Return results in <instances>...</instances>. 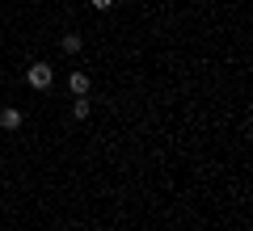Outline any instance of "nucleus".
I'll return each instance as SVG.
<instances>
[{
	"label": "nucleus",
	"instance_id": "39448f33",
	"mask_svg": "<svg viewBox=\"0 0 253 231\" xmlns=\"http://www.w3.org/2000/svg\"><path fill=\"white\" fill-rule=\"evenodd\" d=\"M72 114H76V118H81V122H84V118H89V114H93V105H89V101H84V97H81V101H76V105H72Z\"/></svg>",
	"mask_w": 253,
	"mask_h": 231
},
{
	"label": "nucleus",
	"instance_id": "7ed1b4c3",
	"mask_svg": "<svg viewBox=\"0 0 253 231\" xmlns=\"http://www.w3.org/2000/svg\"><path fill=\"white\" fill-rule=\"evenodd\" d=\"M68 89H72L76 97H84V93H89V76H84V71H72V80H68Z\"/></svg>",
	"mask_w": 253,
	"mask_h": 231
},
{
	"label": "nucleus",
	"instance_id": "f257e3e1",
	"mask_svg": "<svg viewBox=\"0 0 253 231\" xmlns=\"http://www.w3.org/2000/svg\"><path fill=\"white\" fill-rule=\"evenodd\" d=\"M26 80H30V89H51V80H55L51 63H30V67H26Z\"/></svg>",
	"mask_w": 253,
	"mask_h": 231
},
{
	"label": "nucleus",
	"instance_id": "423d86ee",
	"mask_svg": "<svg viewBox=\"0 0 253 231\" xmlns=\"http://www.w3.org/2000/svg\"><path fill=\"white\" fill-rule=\"evenodd\" d=\"M89 4H93V9H97V13H106V9H114V0H89Z\"/></svg>",
	"mask_w": 253,
	"mask_h": 231
},
{
	"label": "nucleus",
	"instance_id": "20e7f679",
	"mask_svg": "<svg viewBox=\"0 0 253 231\" xmlns=\"http://www.w3.org/2000/svg\"><path fill=\"white\" fill-rule=\"evenodd\" d=\"M63 51H68V55H76V51H81V34H63Z\"/></svg>",
	"mask_w": 253,
	"mask_h": 231
},
{
	"label": "nucleus",
	"instance_id": "f03ea898",
	"mask_svg": "<svg viewBox=\"0 0 253 231\" xmlns=\"http://www.w3.org/2000/svg\"><path fill=\"white\" fill-rule=\"evenodd\" d=\"M0 126L4 131H21V109H0Z\"/></svg>",
	"mask_w": 253,
	"mask_h": 231
}]
</instances>
